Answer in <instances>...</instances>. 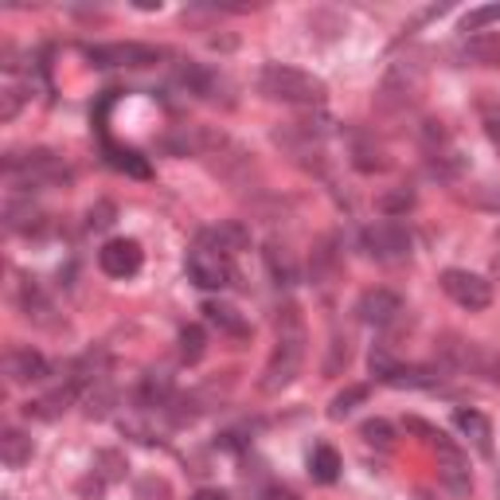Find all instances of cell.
<instances>
[{"mask_svg":"<svg viewBox=\"0 0 500 500\" xmlns=\"http://www.w3.org/2000/svg\"><path fill=\"white\" fill-rule=\"evenodd\" d=\"M309 473H313V481L332 485L340 477V454L332 446H317L313 449V457H309Z\"/></svg>","mask_w":500,"mask_h":500,"instance_id":"7402d4cb","label":"cell"},{"mask_svg":"<svg viewBox=\"0 0 500 500\" xmlns=\"http://www.w3.org/2000/svg\"><path fill=\"white\" fill-rule=\"evenodd\" d=\"M110 164L114 169H122V172H130V176H137V180L149 176V164H145L137 153H130V149H110Z\"/></svg>","mask_w":500,"mask_h":500,"instance_id":"4dcf8cb0","label":"cell"},{"mask_svg":"<svg viewBox=\"0 0 500 500\" xmlns=\"http://www.w3.org/2000/svg\"><path fill=\"white\" fill-rule=\"evenodd\" d=\"M368 399V387H348V391H340L337 399L329 403V418H345V415H352L360 403Z\"/></svg>","mask_w":500,"mask_h":500,"instance_id":"83f0119b","label":"cell"},{"mask_svg":"<svg viewBox=\"0 0 500 500\" xmlns=\"http://www.w3.org/2000/svg\"><path fill=\"white\" fill-rule=\"evenodd\" d=\"M141 258L145 254L133 239H114L98 250V266L110 274V278H133V274L141 270Z\"/></svg>","mask_w":500,"mask_h":500,"instance_id":"30bf717a","label":"cell"},{"mask_svg":"<svg viewBox=\"0 0 500 500\" xmlns=\"http://www.w3.org/2000/svg\"><path fill=\"white\" fill-rule=\"evenodd\" d=\"M208 234H211L215 247H219L223 254H231V258H239V254L250 247V231L242 227V223H234V219L231 223H219V227L208 231Z\"/></svg>","mask_w":500,"mask_h":500,"instance_id":"d6986e66","label":"cell"},{"mask_svg":"<svg viewBox=\"0 0 500 500\" xmlns=\"http://www.w3.org/2000/svg\"><path fill=\"white\" fill-rule=\"evenodd\" d=\"M423 86H426V71L418 59H395L387 67L384 83H379V94H376V106L387 114H399L407 106H415L423 98Z\"/></svg>","mask_w":500,"mask_h":500,"instance_id":"3957f363","label":"cell"},{"mask_svg":"<svg viewBox=\"0 0 500 500\" xmlns=\"http://www.w3.org/2000/svg\"><path fill=\"white\" fill-rule=\"evenodd\" d=\"M462 59L477 67H500V36H473L462 47Z\"/></svg>","mask_w":500,"mask_h":500,"instance_id":"ffe728a7","label":"cell"},{"mask_svg":"<svg viewBox=\"0 0 500 500\" xmlns=\"http://www.w3.org/2000/svg\"><path fill=\"white\" fill-rule=\"evenodd\" d=\"M403 430H407V434H418V438H423V442H426L430 449H434V442H438V438H442V430H438V426H430V423H423V418H415V415H410V418H403Z\"/></svg>","mask_w":500,"mask_h":500,"instance_id":"74e56055","label":"cell"},{"mask_svg":"<svg viewBox=\"0 0 500 500\" xmlns=\"http://www.w3.org/2000/svg\"><path fill=\"white\" fill-rule=\"evenodd\" d=\"M0 462L8 469H24L32 462V438L20 434V430H4L0 434Z\"/></svg>","mask_w":500,"mask_h":500,"instance_id":"2e32d148","label":"cell"},{"mask_svg":"<svg viewBox=\"0 0 500 500\" xmlns=\"http://www.w3.org/2000/svg\"><path fill=\"white\" fill-rule=\"evenodd\" d=\"M20 309H24L28 321H39V325H47V313H52V301L39 293L36 282H24V290H20Z\"/></svg>","mask_w":500,"mask_h":500,"instance_id":"603a6c76","label":"cell"},{"mask_svg":"<svg viewBox=\"0 0 500 500\" xmlns=\"http://www.w3.org/2000/svg\"><path fill=\"white\" fill-rule=\"evenodd\" d=\"M192 500H227V493H219V488H203V493H195Z\"/></svg>","mask_w":500,"mask_h":500,"instance_id":"60d3db41","label":"cell"},{"mask_svg":"<svg viewBox=\"0 0 500 500\" xmlns=\"http://www.w3.org/2000/svg\"><path fill=\"white\" fill-rule=\"evenodd\" d=\"M266 266L274 274V282L278 286H293L298 282V258L290 254V247H282V242H266Z\"/></svg>","mask_w":500,"mask_h":500,"instance_id":"e0dca14e","label":"cell"},{"mask_svg":"<svg viewBox=\"0 0 500 500\" xmlns=\"http://www.w3.org/2000/svg\"><path fill=\"white\" fill-rule=\"evenodd\" d=\"M360 438H364L368 446H376V449H391V446H395V430H391L387 418H368V423L360 426Z\"/></svg>","mask_w":500,"mask_h":500,"instance_id":"d4e9b609","label":"cell"},{"mask_svg":"<svg viewBox=\"0 0 500 500\" xmlns=\"http://www.w3.org/2000/svg\"><path fill=\"white\" fill-rule=\"evenodd\" d=\"M110 407H114V391L106 379H98V384L86 391V415L91 418H102V415H110Z\"/></svg>","mask_w":500,"mask_h":500,"instance_id":"4316f807","label":"cell"},{"mask_svg":"<svg viewBox=\"0 0 500 500\" xmlns=\"http://www.w3.org/2000/svg\"><path fill=\"white\" fill-rule=\"evenodd\" d=\"M24 91H20L16 83H8L4 91H0V122H12V117L20 114V106H24Z\"/></svg>","mask_w":500,"mask_h":500,"instance_id":"d590c367","label":"cell"},{"mask_svg":"<svg viewBox=\"0 0 500 500\" xmlns=\"http://www.w3.org/2000/svg\"><path fill=\"white\" fill-rule=\"evenodd\" d=\"M356 313H360V321H364V325L387 329V325H395V321L403 317V298H399V293H391V290H368V293H360Z\"/></svg>","mask_w":500,"mask_h":500,"instance_id":"9c48e42d","label":"cell"},{"mask_svg":"<svg viewBox=\"0 0 500 500\" xmlns=\"http://www.w3.org/2000/svg\"><path fill=\"white\" fill-rule=\"evenodd\" d=\"M86 55L98 67H153L164 52L153 44H98V47H86Z\"/></svg>","mask_w":500,"mask_h":500,"instance_id":"52a82bcc","label":"cell"},{"mask_svg":"<svg viewBox=\"0 0 500 500\" xmlns=\"http://www.w3.org/2000/svg\"><path fill=\"white\" fill-rule=\"evenodd\" d=\"M434 379H438V376H434L430 368H399L395 376L387 379V384H391V387H430Z\"/></svg>","mask_w":500,"mask_h":500,"instance_id":"f546056e","label":"cell"},{"mask_svg":"<svg viewBox=\"0 0 500 500\" xmlns=\"http://www.w3.org/2000/svg\"><path fill=\"white\" fill-rule=\"evenodd\" d=\"M114 219H117V208L110 200H98L91 211H86V227L91 231H106V227H114Z\"/></svg>","mask_w":500,"mask_h":500,"instance_id":"d6a6232c","label":"cell"},{"mask_svg":"<svg viewBox=\"0 0 500 500\" xmlns=\"http://www.w3.org/2000/svg\"><path fill=\"white\" fill-rule=\"evenodd\" d=\"M434 454H438V477H442V485L449 488V493H454V496H469V493H473V477H469L465 454L449 442L446 434L434 442Z\"/></svg>","mask_w":500,"mask_h":500,"instance_id":"ba28073f","label":"cell"},{"mask_svg":"<svg viewBox=\"0 0 500 500\" xmlns=\"http://www.w3.org/2000/svg\"><path fill=\"white\" fill-rule=\"evenodd\" d=\"M258 500H298V493H290V488H282V485H270Z\"/></svg>","mask_w":500,"mask_h":500,"instance_id":"ab89813d","label":"cell"},{"mask_svg":"<svg viewBox=\"0 0 500 500\" xmlns=\"http://www.w3.org/2000/svg\"><path fill=\"white\" fill-rule=\"evenodd\" d=\"M481 117H485L488 141L500 149V98H481Z\"/></svg>","mask_w":500,"mask_h":500,"instance_id":"e575fe53","label":"cell"},{"mask_svg":"<svg viewBox=\"0 0 500 500\" xmlns=\"http://www.w3.org/2000/svg\"><path fill=\"white\" fill-rule=\"evenodd\" d=\"M169 395H172V379L164 376V371H149V376H145V384H141L145 407H164V403H169Z\"/></svg>","mask_w":500,"mask_h":500,"instance_id":"cb8c5ba5","label":"cell"},{"mask_svg":"<svg viewBox=\"0 0 500 500\" xmlns=\"http://www.w3.org/2000/svg\"><path fill=\"white\" fill-rule=\"evenodd\" d=\"M368 364H371V376H379V379H384V384H387V379L399 371V364H395V360H391V352H387V348H371Z\"/></svg>","mask_w":500,"mask_h":500,"instance_id":"8d00e7d4","label":"cell"},{"mask_svg":"<svg viewBox=\"0 0 500 500\" xmlns=\"http://www.w3.org/2000/svg\"><path fill=\"white\" fill-rule=\"evenodd\" d=\"M352 164H356L360 172H384L387 169V153L379 149L376 141H368V137H356V145H352Z\"/></svg>","mask_w":500,"mask_h":500,"instance_id":"44dd1931","label":"cell"},{"mask_svg":"<svg viewBox=\"0 0 500 500\" xmlns=\"http://www.w3.org/2000/svg\"><path fill=\"white\" fill-rule=\"evenodd\" d=\"M309 270H313V282L329 286L332 278L340 274V254H337V234H325V239L313 247V258H309Z\"/></svg>","mask_w":500,"mask_h":500,"instance_id":"4fadbf2b","label":"cell"},{"mask_svg":"<svg viewBox=\"0 0 500 500\" xmlns=\"http://www.w3.org/2000/svg\"><path fill=\"white\" fill-rule=\"evenodd\" d=\"M203 321H208V325H215L219 332H227V337H247V321H242V313L239 309H231V306H223V301H208V306H203Z\"/></svg>","mask_w":500,"mask_h":500,"instance_id":"5bb4252c","label":"cell"},{"mask_svg":"<svg viewBox=\"0 0 500 500\" xmlns=\"http://www.w3.org/2000/svg\"><path fill=\"white\" fill-rule=\"evenodd\" d=\"M348 360H352V348H348V340H332L329 345V360H325V376H340V371L348 368Z\"/></svg>","mask_w":500,"mask_h":500,"instance_id":"836d02e7","label":"cell"},{"mask_svg":"<svg viewBox=\"0 0 500 500\" xmlns=\"http://www.w3.org/2000/svg\"><path fill=\"white\" fill-rule=\"evenodd\" d=\"M442 290L449 301H457L469 313H481L493 306V286L481 278V274H469V270H446L442 274Z\"/></svg>","mask_w":500,"mask_h":500,"instance_id":"8992f818","label":"cell"},{"mask_svg":"<svg viewBox=\"0 0 500 500\" xmlns=\"http://www.w3.org/2000/svg\"><path fill=\"white\" fill-rule=\"evenodd\" d=\"M364 250L376 262H403L410 254V231L399 219H379L364 231Z\"/></svg>","mask_w":500,"mask_h":500,"instance_id":"5b68a950","label":"cell"},{"mask_svg":"<svg viewBox=\"0 0 500 500\" xmlns=\"http://www.w3.org/2000/svg\"><path fill=\"white\" fill-rule=\"evenodd\" d=\"M4 227L16 231V234H32V231H44V211L32 208V203H20L12 200L4 208Z\"/></svg>","mask_w":500,"mask_h":500,"instance_id":"ac0fdd59","label":"cell"},{"mask_svg":"<svg viewBox=\"0 0 500 500\" xmlns=\"http://www.w3.org/2000/svg\"><path fill=\"white\" fill-rule=\"evenodd\" d=\"M176 78H180V86L188 94H195V98H215V86H219V78H215L208 67H200V63H180Z\"/></svg>","mask_w":500,"mask_h":500,"instance_id":"9a60e30c","label":"cell"},{"mask_svg":"<svg viewBox=\"0 0 500 500\" xmlns=\"http://www.w3.org/2000/svg\"><path fill=\"white\" fill-rule=\"evenodd\" d=\"M4 371H8V379H12V384H44V379L52 376V364H47L36 348L12 345L4 352Z\"/></svg>","mask_w":500,"mask_h":500,"instance_id":"8fae6325","label":"cell"},{"mask_svg":"<svg viewBox=\"0 0 500 500\" xmlns=\"http://www.w3.org/2000/svg\"><path fill=\"white\" fill-rule=\"evenodd\" d=\"M208 352V337H203V329L200 325H188L180 332V360L184 364H195V360Z\"/></svg>","mask_w":500,"mask_h":500,"instance_id":"484cf974","label":"cell"},{"mask_svg":"<svg viewBox=\"0 0 500 500\" xmlns=\"http://www.w3.org/2000/svg\"><path fill=\"white\" fill-rule=\"evenodd\" d=\"M407 208H415V188H391V192L379 195V211L407 215Z\"/></svg>","mask_w":500,"mask_h":500,"instance_id":"f1b7e54d","label":"cell"},{"mask_svg":"<svg viewBox=\"0 0 500 500\" xmlns=\"http://www.w3.org/2000/svg\"><path fill=\"white\" fill-rule=\"evenodd\" d=\"M488 24H500V4H481V8H473V12H465L462 32H481Z\"/></svg>","mask_w":500,"mask_h":500,"instance_id":"1f68e13d","label":"cell"},{"mask_svg":"<svg viewBox=\"0 0 500 500\" xmlns=\"http://www.w3.org/2000/svg\"><path fill=\"white\" fill-rule=\"evenodd\" d=\"M454 426L462 430V438L477 449V454H493V426H488V418L481 415V410H457Z\"/></svg>","mask_w":500,"mask_h":500,"instance_id":"7c38bea8","label":"cell"},{"mask_svg":"<svg viewBox=\"0 0 500 500\" xmlns=\"http://www.w3.org/2000/svg\"><path fill=\"white\" fill-rule=\"evenodd\" d=\"M98 465H102V477H106V481H117V477H122V469H125L122 454H114V449L98 454Z\"/></svg>","mask_w":500,"mask_h":500,"instance_id":"f35d334b","label":"cell"},{"mask_svg":"<svg viewBox=\"0 0 500 500\" xmlns=\"http://www.w3.org/2000/svg\"><path fill=\"white\" fill-rule=\"evenodd\" d=\"M258 91L274 98V102H290V106H317L325 102V83L317 75L301 71V67H286V63H266L258 71Z\"/></svg>","mask_w":500,"mask_h":500,"instance_id":"7a4b0ae2","label":"cell"},{"mask_svg":"<svg viewBox=\"0 0 500 500\" xmlns=\"http://www.w3.org/2000/svg\"><path fill=\"white\" fill-rule=\"evenodd\" d=\"M306 321H301V309L286 301L278 309V345H274L266 368H262L258 391L262 395H278L286 391L293 379L301 376V364H306Z\"/></svg>","mask_w":500,"mask_h":500,"instance_id":"6da1fadb","label":"cell"},{"mask_svg":"<svg viewBox=\"0 0 500 500\" xmlns=\"http://www.w3.org/2000/svg\"><path fill=\"white\" fill-rule=\"evenodd\" d=\"M188 278L200 290H223V286H231V278H234V258L215 247L208 231H203L200 239H195V247L188 250Z\"/></svg>","mask_w":500,"mask_h":500,"instance_id":"277c9868","label":"cell"}]
</instances>
